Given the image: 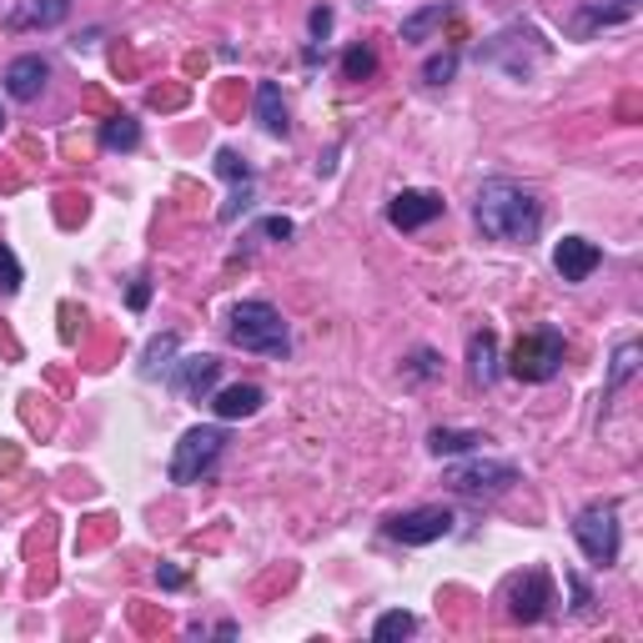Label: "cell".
I'll list each match as a JSON object with an SVG mask.
<instances>
[{"label":"cell","mask_w":643,"mask_h":643,"mask_svg":"<svg viewBox=\"0 0 643 643\" xmlns=\"http://www.w3.org/2000/svg\"><path fill=\"white\" fill-rule=\"evenodd\" d=\"M172 357H176V332H162V338H152V348H146L142 372H146V377H156L162 367H172Z\"/></svg>","instance_id":"44dd1931"},{"label":"cell","mask_w":643,"mask_h":643,"mask_svg":"<svg viewBox=\"0 0 643 643\" xmlns=\"http://www.w3.org/2000/svg\"><path fill=\"white\" fill-rule=\"evenodd\" d=\"M257 121H262L272 136H287V101H282V86H277V81H262V86H257Z\"/></svg>","instance_id":"2e32d148"},{"label":"cell","mask_w":643,"mask_h":643,"mask_svg":"<svg viewBox=\"0 0 643 643\" xmlns=\"http://www.w3.org/2000/svg\"><path fill=\"white\" fill-rule=\"evenodd\" d=\"M251 207V182H237V191H231V201L221 207V221H237L241 211Z\"/></svg>","instance_id":"4316f807"},{"label":"cell","mask_w":643,"mask_h":643,"mask_svg":"<svg viewBox=\"0 0 643 643\" xmlns=\"http://www.w3.org/2000/svg\"><path fill=\"white\" fill-rule=\"evenodd\" d=\"M407 372H413V377H433V372H437V357H433L427 348H417V352H413V367H407Z\"/></svg>","instance_id":"83f0119b"},{"label":"cell","mask_w":643,"mask_h":643,"mask_svg":"<svg viewBox=\"0 0 643 643\" xmlns=\"http://www.w3.org/2000/svg\"><path fill=\"white\" fill-rule=\"evenodd\" d=\"M21 282H25V272H21V262H15V251L0 241V292L15 297V292H21Z\"/></svg>","instance_id":"cb8c5ba5"},{"label":"cell","mask_w":643,"mask_h":643,"mask_svg":"<svg viewBox=\"0 0 643 643\" xmlns=\"http://www.w3.org/2000/svg\"><path fill=\"white\" fill-rule=\"evenodd\" d=\"M633 367H639V342H623L619 357H613V372H609V393H619L623 382L633 377Z\"/></svg>","instance_id":"603a6c76"},{"label":"cell","mask_w":643,"mask_h":643,"mask_svg":"<svg viewBox=\"0 0 643 643\" xmlns=\"http://www.w3.org/2000/svg\"><path fill=\"white\" fill-rule=\"evenodd\" d=\"M473 217H478L483 237L508 241V247H528V241L543 231V207H538V197L518 182H502V176H492V182L478 186Z\"/></svg>","instance_id":"6da1fadb"},{"label":"cell","mask_w":643,"mask_h":643,"mask_svg":"<svg viewBox=\"0 0 643 643\" xmlns=\"http://www.w3.org/2000/svg\"><path fill=\"white\" fill-rule=\"evenodd\" d=\"M217 172L227 176V182H251V166L241 162V156L231 152V146H221V152H217Z\"/></svg>","instance_id":"484cf974"},{"label":"cell","mask_w":643,"mask_h":643,"mask_svg":"<svg viewBox=\"0 0 643 643\" xmlns=\"http://www.w3.org/2000/svg\"><path fill=\"white\" fill-rule=\"evenodd\" d=\"M262 403H267V393L257 382H237V387H221V393L211 397V413H217L221 423H237V417L262 413Z\"/></svg>","instance_id":"4fadbf2b"},{"label":"cell","mask_w":643,"mask_h":643,"mask_svg":"<svg viewBox=\"0 0 643 643\" xmlns=\"http://www.w3.org/2000/svg\"><path fill=\"white\" fill-rule=\"evenodd\" d=\"M548 603H553V583H548V573H523V578H512V589H508V613L518 623H538L548 613Z\"/></svg>","instance_id":"ba28073f"},{"label":"cell","mask_w":643,"mask_h":643,"mask_svg":"<svg viewBox=\"0 0 643 643\" xmlns=\"http://www.w3.org/2000/svg\"><path fill=\"white\" fill-rule=\"evenodd\" d=\"M126 302H132V312H146V302H152V282H146V277H136V282H132V297H126Z\"/></svg>","instance_id":"f1b7e54d"},{"label":"cell","mask_w":643,"mask_h":643,"mask_svg":"<svg viewBox=\"0 0 643 643\" xmlns=\"http://www.w3.org/2000/svg\"><path fill=\"white\" fill-rule=\"evenodd\" d=\"M629 6H633V0H623V11H629Z\"/></svg>","instance_id":"d6a6232c"},{"label":"cell","mask_w":643,"mask_h":643,"mask_svg":"<svg viewBox=\"0 0 643 643\" xmlns=\"http://www.w3.org/2000/svg\"><path fill=\"white\" fill-rule=\"evenodd\" d=\"M372 71H377V55H372L367 45H352V51L342 55V76L348 81H367Z\"/></svg>","instance_id":"7402d4cb"},{"label":"cell","mask_w":643,"mask_h":643,"mask_svg":"<svg viewBox=\"0 0 643 643\" xmlns=\"http://www.w3.org/2000/svg\"><path fill=\"white\" fill-rule=\"evenodd\" d=\"M417 629V619L413 613H403V609H393V613H382L377 623H372V639L377 643H387V639H407V633Z\"/></svg>","instance_id":"ffe728a7"},{"label":"cell","mask_w":643,"mask_h":643,"mask_svg":"<svg viewBox=\"0 0 643 643\" xmlns=\"http://www.w3.org/2000/svg\"><path fill=\"white\" fill-rule=\"evenodd\" d=\"M66 15H71V0H25L21 25H41V31H51V25H61Z\"/></svg>","instance_id":"d6986e66"},{"label":"cell","mask_w":643,"mask_h":643,"mask_svg":"<svg viewBox=\"0 0 643 643\" xmlns=\"http://www.w3.org/2000/svg\"><path fill=\"white\" fill-rule=\"evenodd\" d=\"M221 377V362L217 357H182L172 362V393L186 397V403H201V397L217 387Z\"/></svg>","instance_id":"9c48e42d"},{"label":"cell","mask_w":643,"mask_h":643,"mask_svg":"<svg viewBox=\"0 0 643 643\" xmlns=\"http://www.w3.org/2000/svg\"><path fill=\"white\" fill-rule=\"evenodd\" d=\"M453 71H458V55L443 51V55H433V61L423 66V81H427V86H443V81H453Z\"/></svg>","instance_id":"d4e9b609"},{"label":"cell","mask_w":643,"mask_h":643,"mask_svg":"<svg viewBox=\"0 0 643 643\" xmlns=\"http://www.w3.org/2000/svg\"><path fill=\"white\" fill-rule=\"evenodd\" d=\"M437 217H443V197H437V191H397V197L387 201V221H393L397 231H417Z\"/></svg>","instance_id":"30bf717a"},{"label":"cell","mask_w":643,"mask_h":643,"mask_svg":"<svg viewBox=\"0 0 643 643\" xmlns=\"http://www.w3.org/2000/svg\"><path fill=\"white\" fill-rule=\"evenodd\" d=\"M101 146H106V152H136V146H142V121L111 116L106 126H101Z\"/></svg>","instance_id":"e0dca14e"},{"label":"cell","mask_w":643,"mask_h":643,"mask_svg":"<svg viewBox=\"0 0 643 643\" xmlns=\"http://www.w3.org/2000/svg\"><path fill=\"white\" fill-rule=\"evenodd\" d=\"M483 443V433H458V427H433L427 447H433V458H458V453H473Z\"/></svg>","instance_id":"ac0fdd59"},{"label":"cell","mask_w":643,"mask_h":643,"mask_svg":"<svg viewBox=\"0 0 643 643\" xmlns=\"http://www.w3.org/2000/svg\"><path fill=\"white\" fill-rule=\"evenodd\" d=\"M443 483L453 492H502L518 483V468L512 463H492V458H473V463H453L443 473Z\"/></svg>","instance_id":"8992f818"},{"label":"cell","mask_w":643,"mask_h":643,"mask_svg":"<svg viewBox=\"0 0 643 643\" xmlns=\"http://www.w3.org/2000/svg\"><path fill=\"white\" fill-rule=\"evenodd\" d=\"M573 538L583 548V558L599 568H609L619 558V508L613 502H589V508L573 518Z\"/></svg>","instance_id":"5b68a950"},{"label":"cell","mask_w":643,"mask_h":643,"mask_svg":"<svg viewBox=\"0 0 643 643\" xmlns=\"http://www.w3.org/2000/svg\"><path fill=\"white\" fill-rule=\"evenodd\" d=\"M156 578H162V583H166V589H182V583H186V578H182V568H156Z\"/></svg>","instance_id":"1f68e13d"},{"label":"cell","mask_w":643,"mask_h":643,"mask_svg":"<svg viewBox=\"0 0 643 643\" xmlns=\"http://www.w3.org/2000/svg\"><path fill=\"white\" fill-rule=\"evenodd\" d=\"M447 15H453V6H447V0H427L423 11H413V15L403 21V41H407V45H423L427 35H433V25H443Z\"/></svg>","instance_id":"9a60e30c"},{"label":"cell","mask_w":643,"mask_h":643,"mask_svg":"<svg viewBox=\"0 0 643 643\" xmlns=\"http://www.w3.org/2000/svg\"><path fill=\"white\" fill-rule=\"evenodd\" d=\"M262 231H267L272 241H287V237H292V221H287V217H267Z\"/></svg>","instance_id":"f546056e"},{"label":"cell","mask_w":643,"mask_h":643,"mask_svg":"<svg viewBox=\"0 0 643 643\" xmlns=\"http://www.w3.org/2000/svg\"><path fill=\"white\" fill-rule=\"evenodd\" d=\"M0 126H6V116H0Z\"/></svg>","instance_id":"836d02e7"},{"label":"cell","mask_w":643,"mask_h":643,"mask_svg":"<svg viewBox=\"0 0 643 643\" xmlns=\"http://www.w3.org/2000/svg\"><path fill=\"white\" fill-rule=\"evenodd\" d=\"M468 367H473V382H498V338L492 332H473L468 342Z\"/></svg>","instance_id":"5bb4252c"},{"label":"cell","mask_w":643,"mask_h":643,"mask_svg":"<svg viewBox=\"0 0 643 643\" xmlns=\"http://www.w3.org/2000/svg\"><path fill=\"white\" fill-rule=\"evenodd\" d=\"M221 447H227V427H191V433H182V443H176L172 453V483H201L211 468H217Z\"/></svg>","instance_id":"277c9868"},{"label":"cell","mask_w":643,"mask_h":643,"mask_svg":"<svg viewBox=\"0 0 643 643\" xmlns=\"http://www.w3.org/2000/svg\"><path fill=\"white\" fill-rule=\"evenodd\" d=\"M328 31H332V11H328V6H317V11H312V35H317V41H328Z\"/></svg>","instance_id":"4dcf8cb0"},{"label":"cell","mask_w":643,"mask_h":643,"mask_svg":"<svg viewBox=\"0 0 643 643\" xmlns=\"http://www.w3.org/2000/svg\"><path fill=\"white\" fill-rule=\"evenodd\" d=\"M453 533V512L447 508H413V512H397L387 518V538L407 548H423V543H437V538Z\"/></svg>","instance_id":"52a82bcc"},{"label":"cell","mask_w":643,"mask_h":643,"mask_svg":"<svg viewBox=\"0 0 643 643\" xmlns=\"http://www.w3.org/2000/svg\"><path fill=\"white\" fill-rule=\"evenodd\" d=\"M231 342L241 352H262V357L282 362L292 352V338H287V322L272 302H237L231 307Z\"/></svg>","instance_id":"7a4b0ae2"},{"label":"cell","mask_w":643,"mask_h":643,"mask_svg":"<svg viewBox=\"0 0 643 643\" xmlns=\"http://www.w3.org/2000/svg\"><path fill=\"white\" fill-rule=\"evenodd\" d=\"M51 81V66H45L41 55H15L11 66H6V96L11 101H35Z\"/></svg>","instance_id":"7c38bea8"},{"label":"cell","mask_w":643,"mask_h":643,"mask_svg":"<svg viewBox=\"0 0 643 643\" xmlns=\"http://www.w3.org/2000/svg\"><path fill=\"white\" fill-rule=\"evenodd\" d=\"M599 262H603V251L593 247L589 237H563L553 247V267L563 282H589V277L599 272Z\"/></svg>","instance_id":"8fae6325"},{"label":"cell","mask_w":643,"mask_h":643,"mask_svg":"<svg viewBox=\"0 0 643 643\" xmlns=\"http://www.w3.org/2000/svg\"><path fill=\"white\" fill-rule=\"evenodd\" d=\"M508 367H512V377H523V382L558 377V367H563V332L538 328V332H528V338H518L512 342Z\"/></svg>","instance_id":"3957f363"}]
</instances>
